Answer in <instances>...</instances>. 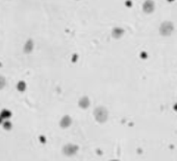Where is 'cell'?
Instances as JSON below:
<instances>
[{
    "label": "cell",
    "mask_w": 177,
    "mask_h": 161,
    "mask_svg": "<svg viewBox=\"0 0 177 161\" xmlns=\"http://www.w3.org/2000/svg\"><path fill=\"white\" fill-rule=\"evenodd\" d=\"M3 122H4V119H3L2 117L0 116V125H1V123H3Z\"/></svg>",
    "instance_id": "6"
},
{
    "label": "cell",
    "mask_w": 177,
    "mask_h": 161,
    "mask_svg": "<svg viewBox=\"0 0 177 161\" xmlns=\"http://www.w3.org/2000/svg\"><path fill=\"white\" fill-rule=\"evenodd\" d=\"M17 89H18V91H21V92H23L24 90L26 89V84H25L24 80H20V82L17 84Z\"/></svg>",
    "instance_id": "3"
},
{
    "label": "cell",
    "mask_w": 177,
    "mask_h": 161,
    "mask_svg": "<svg viewBox=\"0 0 177 161\" xmlns=\"http://www.w3.org/2000/svg\"><path fill=\"white\" fill-rule=\"evenodd\" d=\"M2 125L6 131H9V130L12 129V122L9 121V120H4V122L2 123Z\"/></svg>",
    "instance_id": "4"
},
{
    "label": "cell",
    "mask_w": 177,
    "mask_h": 161,
    "mask_svg": "<svg viewBox=\"0 0 177 161\" xmlns=\"http://www.w3.org/2000/svg\"><path fill=\"white\" fill-rule=\"evenodd\" d=\"M33 42L31 39L27 40V42L25 43V45H24V48L23 50L25 54H30L31 51H33Z\"/></svg>",
    "instance_id": "1"
},
{
    "label": "cell",
    "mask_w": 177,
    "mask_h": 161,
    "mask_svg": "<svg viewBox=\"0 0 177 161\" xmlns=\"http://www.w3.org/2000/svg\"><path fill=\"white\" fill-rule=\"evenodd\" d=\"M0 116L2 117L4 120H7L9 117L12 116V112L9 110H7V109H3V110L0 112Z\"/></svg>",
    "instance_id": "2"
},
{
    "label": "cell",
    "mask_w": 177,
    "mask_h": 161,
    "mask_svg": "<svg viewBox=\"0 0 177 161\" xmlns=\"http://www.w3.org/2000/svg\"><path fill=\"white\" fill-rule=\"evenodd\" d=\"M6 85V80L4 76H2V75H0V90L3 89L4 87H5Z\"/></svg>",
    "instance_id": "5"
}]
</instances>
